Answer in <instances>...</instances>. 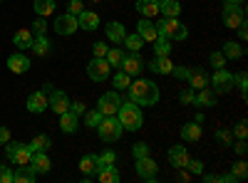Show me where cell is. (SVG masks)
I'll return each mask as SVG.
<instances>
[{"instance_id": "cell-1", "label": "cell", "mask_w": 248, "mask_h": 183, "mask_svg": "<svg viewBox=\"0 0 248 183\" xmlns=\"http://www.w3.org/2000/svg\"><path fill=\"white\" fill-rule=\"evenodd\" d=\"M129 99L139 107H154L159 101V87L152 82V79H137L129 87Z\"/></svg>"}, {"instance_id": "cell-2", "label": "cell", "mask_w": 248, "mask_h": 183, "mask_svg": "<svg viewBox=\"0 0 248 183\" xmlns=\"http://www.w3.org/2000/svg\"><path fill=\"white\" fill-rule=\"evenodd\" d=\"M114 116L119 119L122 129H127V131H139V129H141V124H144L141 109H139V104H134V101H127V104L122 101Z\"/></svg>"}, {"instance_id": "cell-3", "label": "cell", "mask_w": 248, "mask_h": 183, "mask_svg": "<svg viewBox=\"0 0 248 183\" xmlns=\"http://www.w3.org/2000/svg\"><path fill=\"white\" fill-rule=\"evenodd\" d=\"M159 35L161 37H167V40H186L189 37V30H186L176 17H164L161 23L156 25Z\"/></svg>"}, {"instance_id": "cell-4", "label": "cell", "mask_w": 248, "mask_h": 183, "mask_svg": "<svg viewBox=\"0 0 248 183\" xmlns=\"http://www.w3.org/2000/svg\"><path fill=\"white\" fill-rule=\"evenodd\" d=\"M122 124H119V119H114V116H105L99 121V127H97V134H99V139L105 141V144H112V141H117L119 136H122Z\"/></svg>"}, {"instance_id": "cell-5", "label": "cell", "mask_w": 248, "mask_h": 183, "mask_svg": "<svg viewBox=\"0 0 248 183\" xmlns=\"http://www.w3.org/2000/svg\"><path fill=\"white\" fill-rule=\"evenodd\" d=\"M5 156L13 161L15 166H23V164H30V146L28 144H20V141H8L5 144Z\"/></svg>"}, {"instance_id": "cell-6", "label": "cell", "mask_w": 248, "mask_h": 183, "mask_svg": "<svg viewBox=\"0 0 248 183\" xmlns=\"http://www.w3.org/2000/svg\"><path fill=\"white\" fill-rule=\"evenodd\" d=\"M209 84H214V92H216V94H229V92L233 89V84H236V77L221 67V70L214 72V77L209 79Z\"/></svg>"}, {"instance_id": "cell-7", "label": "cell", "mask_w": 248, "mask_h": 183, "mask_svg": "<svg viewBox=\"0 0 248 183\" xmlns=\"http://www.w3.org/2000/svg\"><path fill=\"white\" fill-rule=\"evenodd\" d=\"M221 17H223V25H226V28L236 30L241 23H246V10H243V5H231V3H226Z\"/></svg>"}, {"instance_id": "cell-8", "label": "cell", "mask_w": 248, "mask_h": 183, "mask_svg": "<svg viewBox=\"0 0 248 183\" xmlns=\"http://www.w3.org/2000/svg\"><path fill=\"white\" fill-rule=\"evenodd\" d=\"M186 79H189V87H191L194 92H199V89H206V87H211V84H209L211 74L206 72L203 67H186Z\"/></svg>"}, {"instance_id": "cell-9", "label": "cell", "mask_w": 248, "mask_h": 183, "mask_svg": "<svg viewBox=\"0 0 248 183\" xmlns=\"http://www.w3.org/2000/svg\"><path fill=\"white\" fill-rule=\"evenodd\" d=\"M87 74H90V79H94V82H105V79L109 77V62L105 57H92V62L87 65Z\"/></svg>"}, {"instance_id": "cell-10", "label": "cell", "mask_w": 248, "mask_h": 183, "mask_svg": "<svg viewBox=\"0 0 248 183\" xmlns=\"http://www.w3.org/2000/svg\"><path fill=\"white\" fill-rule=\"evenodd\" d=\"M119 104H122V99H119V94L117 92H105L99 97V104H97V109L105 114V116H114L117 114V109H119Z\"/></svg>"}, {"instance_id": "cell-11", "label": "cell", "mask_w": 248, "mask_h": 183, "mask_svg": "<svg viewBox=\"0 0 248 183\" xmlns=\"http://www.w3.org/2000/svg\"><path fill=\"white\" fill-rule=\"evenodd\" d=\"M47 109H52L57 116L62 114V112H67L70 109V97L65 94V92H50L47 94Z\"/></svg>"}, {"instance_id": "cell-12", "label": "cell", "mask_w": 248, "mask_h": 183, "mask_svg": "<svg viewBox=\"0 0 248 183\" xmlns=\"http://www.w3.org/2000/svg\"><path fill=\"white\" fill-rule=\"evenodd\" d=\"M79 25H77V17L75 15H60V17H55V32L57 35H75V30H77Z\"/></svg>"}, {"instance_id": "cell-13", "label": "cell", "mask_w": 248, "mask_h": 183, "mask_svg": "<svg viewBox=\"0 0 248 183\" xmlns=\"http://www.w3.org/2000/svg\"><path fill=\"white\" fill-rule=\"evenodd\" d=\"M137 173H139L141 181H156L159 169H156V164L149 156H144V158H137Z\"/></svg>"}, {"instance_id": "cell-14", "label": "cell", "mask_w": 248, "mask_h": 183, "mask_svg": "<svg viewBox=\"0 0 248 183\" xmlns=\"http://www.w3.org/2000/svg\"><path fill=\"white\" fill-rule=\"evenodd\" d=\"M8 70H10L13 74H25V72L30 70V59H28L23 52H13V55L8 57Z\"/></svg>"}, {"instance_id": "cell-15", "label": "cell", "mask_w": 248, "mask_h": 183, "mask_svg": "<svg viewBox=\"0 0 248 183\" xmlns=\"http://www.w3.org/2000/svg\"><path fill=\"white\" fill-rule=\"evenodd\" d=\"M30 166L35 169V173H50L52 164H50V158H47V151H32L30 156Z\"/></svg>"}, {"instance_id": "cell-16", "label": "cell", "mask_w": 248, "mask_h": 183, "mask_svg": "<svg viewBox=\"0 0 248 183\" xmlns=\"http://www.w3.org/2000/svg\"><path fill=\"white\" fill-rule=\"evenodd\" d=\"M189 151H186V146H171L169 149V161L174 169H186V164H189Z\"/></svg>"}, {"instance_id": "cell-17", "label": "cell", "mask_w": 248, "mask_h": 183, "mask_svg": "<svg viewBox=\"0 0 248 183\" xmlns=\"http://www.w3.org/2000/svg\"><path fill=\"white\" fill-rule=\"evenodd\" d=\"M122 70L127 72L129 77H132V74H139V72L144 70V59L139 57V52H132L129 57H124V59H122Z\"/></svg>"}, {"instance_id": "cell-18", "label": "cell", "mask_w": 248, "mask_h": 183, "mask_svg": "<svg viewBox=\"0 0 248 183\" xmlns=\"http://www.w3.org/2000/svg\"><path fill=\"white\" fill-rule=\"evenodd\" d=\"M137 32L144 37V42H154V40L159 37V30L154 25V20H149V17H144L141 23L137 25Z\"/></svg>"}, {"instance_id": "cell-19", "label": "cell", "mask_w": 248, "mask_h": 183, "mask_svg": "<svg viewBox=\"0 0 248 183\" xmlns=\"http://www.w3.org/2000/svg\"><path fill=\"white\" fill-rule=\"evenodd\" d=\"M28 109L35 112V114L45 112V109H47V94H45L43 89H40V92H32V94L28 97Z\"/></svg>"}, {"instance_id": "cell-20", "label": "cell", "mask_w": 248, "mask_h": 183, "mask_svg": "<svg viewBox=\"0 0 248 183\" xmlns=\"http://www.w3.org/2000/svg\"><path fill=\"white\" fill-rule=\"evenodd\" d=\"M149 70H152L154 74H171L174 65H171V59H169V57L156 55V57L152 59V62H149Z\"/></svg>"}, {"instance_id": "cell-21", "label": "cell", "mask_w": 248, "mask_h": 183, "mask_svg": "<svg viewBox=\"0 0 248 183\" xmlns=\"http://www.w3.org/2000/svg\"><path fill=\"white\" fill-rule=\"evenodd\" d=\"M77 25H79L82 30H97V25H99V15L92 13V10H82V13L77 15Z\"/></svg>"}, {"instance_id": "cell-22", "label": "cell", "mask_w": 248, "mask_h": 183, "mask_svg": "<svg viewBox=\"0 0 248 183\" xmlns=\"http://www.w3.org/2000/svg\"><path fill=\"white\" fill-rule=\"evenodd\" d=\"M35 178H37V173H35V169H32L30 164L17 166L15 173H13V183H32Z\"/></svg>"}, {"instance_id": "cell-23", "label": "cell", "mask_w": 248, "mask_h": 183, "mask_svg": "<svg viewBox=\"0 0 248 183\" xmlns=\"http://www.w3.org/2000/svg\"><path fill=\"white\" fill-rule=\"evenodd\" d=\"M92 176H94L97 181H102V183H117V181H119V171H117L114 166H102V169H97Z\"/></svg>"}, {"instance_id": "cell-24", "label": "cell", "mask_w": 248, "mask_h": 183, "mask_svg": "<svg viewBox=\"0 0 248 183\" xmlns=\"http://www.w3.org/2000/svg\"><path fill=\"white\" fill-rule=\"evenodd\" d=\"M105 32H107V37L112 40L114 45H117V42H122V40L127 37V30H124V25H122V23H114V20H112V23H107Z\"/></svg>"}, {"instance_id": "cell-25", "label": "cell", "mask_w": 248, "mask_h": 183, "mask_svg": "<svg viewBox=\"0 0 248 183\" xmlns=\"http://www.w3.org/2000/svg\"><path fill=\"white\" fill-rule=\"evenodd\" d=\"M13 45H15L17 50H30V47H32V32H30V30H17V32L13 35Z\"/></svg>"}, {"instance_id": "cell-26", "label": "cell", "mask_w": 248, "mask_h": 183, "mask_svg": "<svg viewBox=\"0 0 248 183\" xmlns=\"http://www.w3.org/2000/svg\"><path fill=\"white\" fill-rule=\"evenodd\" d=\"M60 129L65 131V134H75V131H77V116H75L70 109L60 114Z\"/></svg>"}, {"instance_id": "cell-27", "label": "cell", "mask_w": 248, "mask_h": 183, "mask_svg": "<svg viewBox=\"0 0 248 183\" xmlns=\"http://www.w3.org/2000/svg\"><path fill=\"white\" fill-rule=\"evenodd\" d=\"M196 107H216V92H211L209 87L206 89H199L196 99H194Z\"/></svg>"}, {"instance_id": "cell-28", "label": "cell", "mask_w": 248, "mask_h": 183, "mask_svg": "<svg viewBox=\"0 0 248 183\" xmlns=\"http://www.w3.org/2000/svg\"><path fill=\"white\" fill-rule=\"evenodd\" d=\"M159 3V13H164V17H176L181 13V5L176 0H156Z\"/></svg>"}, {"instance_id": "cell-29", "label": "cell", "mask_w": 248, "mask_h": 183, "mask_svg": "<svg viewBox=\"0 0 248 183\" xmlns=\"http://www.w3.org/2000/svg\"><path fill=\"white\" fill-rule=\"evenodd\" d=\"M137 10L144 17H154L159 13V3H156V0H137Z\"/></svg>"}, {"instance_id": "cell-30", "label": "cell", "mask_w": 248, "mask_h": 183, "mask_svg": "<svg viewBox=\"0 0 248 183\" xmlns=\"http://www.w3.org/2000/svg\"><path fill=\"white\" fill-rule=\"evenodd\" d=\"M181 139H184V141H199V139H201V124H199V121L186 124V127L181 129Z\"/></svg>"}, {"instance_id": "cell-31", "label": "cell", "mask_w": 248, "mask_h": 183, "mask_svg": "<svg viewBox=\"0 0 248 183\" xmlns=\"http://www.w3.org/2000/svg\"><path fill=\"white\" fill-rule=\"evenodd\" d=\"M28 146H30V151H47V149L52 146V141H50V136H47V134H37Z\"/></svg>"}, {"instance_id": "cell-32", "label": "cell", "mask_w": 248, "mask_h": 183, "mask_svg": "<svg viewBox=\"0 0 248 183\" xmlns=\"http://www.w3.org/2000/svg\"><path fill=\"white\" fill-rule=\"evenodd\" d=\"M243 55H246V50H243V45H238V42H226V45H223V57L241 59Z\"/></svg>"}, {"instance_id": "cell-33", "label": "cell", "mask_w": 248, "mask_h": 183, "mask_svg": "<svg viewBox=\"0 0 248 183\" xmlns=\"http://www.w3.org/2000/svg\"><path fill=\"white\" fill-rule=\"evenodd\" d=\"M35 55H40V57H45L47 52H50V42H47V37L45 35H37L35 40H32V47H30Z\"/></svg>"}, {"instance_id": "cell-34", "label": "cell", "mask_w": 248, "mask_h": 183, "mask_svg": "<svg viewBox=\"0 0 248 183\" xmlns=\"http://www.w3.org/2000/svg\"><path fill=\"white\" fill-rule=\"evenodd\" d=\"M154 52L156 55H164V57H169V52H171V40H167V37H156L154 40Z\"/></svg>"}, {"instance_id": "cell-35", "label": "cell", "mask_w": 248, "mask_h": 183, "mask_svg": "<svg viewBox=\"0 0 248 183\" xmlns=\"http://www.w3.org/2000/svg\"><path fill=\"white\" fill-rule=\"evenodd\" d=\"M55 10V0H35V13L40 17H47Z\"/></svg>"}, {"instance_id": "cell-36", "label": "cell", "mask_w": 248, "mask_h": 183, "mask_svg": "<svg viewBox=\"0 0 248 183\" xmlns=\"http://www.w3.org/2000/svg\"><path fill=\"white\" fill-rule=\"evenodd\" d=\"M122 42L127 45L132 52H139V50H141V45H144V37H141L139 32H134V35H127V37L122 40Z\"/></svg>"}, {"instance_id": "cell-37", "label": "cell", "mask_w": 248, "mask_h": 183, "mask_svg": "<svg viewBox=\"0 0 248 183\" xmlns=\"http://www.w3.org/2000/svg\"><path fill=\"white\" fill-rule=\"evenodd\" d=\"M105 59L109 62V67H119V65H122V59H124V52H122L119 47H109L107 55H105Z\"/></svg>"}, {"instance_id": "cell-38", "label": "cell", "mask_w": 248, "mask_h": 183, "mask_svg": "<svg viewBox=\"0 0 248 183\" xmlns=\"http://www.w3.org/2000/svg\"><path fill=\"white\" fill-rule=\"evenodd\" d=\"M79 169L85 171V173H94V169H97V156H94V154L82 156V161H79Z\"/></svg>"}, {"instance_id": "cell-39", "label": "cell", "mask_w": 248, "mask_h": 183, "mask_svg": "<svg viewBox=\"0 0 248 183\" xmlns=\"http://www.w3.org/2000/svg\"><path fill=\"white\" fill-rule=\"evenodd\" d=\"M246 176H248V164H246V161H238V164H233L231 178H233V181H246Z\"/></svg>"}, {"instance_id": "cell-40", "label": "cell", "mask_w": 248, "mask_h": 183, "mask_svg": "<svg viewBox=\"0 0 248 183\" xmlns=\"http://www.w3.org/2000/svg\"><path fill=\"white\" fill-rule=\"evenodd\" d=\"M114 161H117V154L107 149L105 154L97 156V169H102V166H114ZM97 169H94V171H97Z\"/></svg>"}, {"instance_id": "cell-41", "label": "cell", "mask_w": 248, "mask_h": 183, "mask_svg": "<svg viewBox=\"0 0 248 183\" xmlns=\"http://www.w3.org/2000/svg\"><path fill=\"white\" fill-rule=\"evenodd\" d=\"M102 119H105V114H102L99 109H92V112H85V121H87V127H90V129H97Z\"/></svg>"}, {"instance_id": "cell-42", "label": "cell", "mask_w": 248, "mask_h": 183, "mask_svg": "<svg viewBox=\"0 0 248 183\" xmlns=\"http://www.w3.org/2000/svg\"><path fill=\"white\" fill-rule=\"evenodd\" d=\"M129 84H132V77H129L127 72H124V70L114 74V87H117V89H127Z\"/></svg>"}, {"instance_id": "cell-43", "label": "cell", "mask_w": 248, "mask_h": 183, "mask_svg": "<svg viewBox=\"0 0 248 183\" xmlns=\"http://www.w3.org/2000/svg\"><path fill=\"white\" fill-rule=\"evenodd\" d=\"M132 154H134V158H144V156H149V146L144 141H139V144L132 146Z\"/></svg>"}, {"instance_id": "cell-44", "label": "cell", "mask_w": 248, "mask_h": 183, "mask_svg": "<svg viewBox=\"0 0 248 183\" xmlns=\"http://www.w3.org/2000/svg\"><path fill=\"white\" fill-rule=\"evenodd\" d=\"M179 99H181V104H194L196 94H194V89H191V87H186V89L179 94Z\"/></svg>"}, {"instance_id": "cell-45", "label": "cell", "mask_w": 248, "mask_h": 183, "mask_svg": "<svg viewBox=\"0 0 248 183\" xmlns=\"http://www.w3.org/2000/svg\"><path fill=\"white\" fill-rule=\"evenodd\" d=\"M209 62L216 67V70H221L223 65H226V57H223V52H211V57H209Z\"/></svg>"}, {"instance_id": "cell-46", "label": "cell", "mask_w": 248, "mask_h": 183, "mask_svg": "<svg viewBox=\"0 0 248 183\" xmlns=\"http://www.w3.org/2000/svg\"><path fill=\"white\" fill-rule=\"evenodd\" d=\"M236 84H238V89H241V94L246 97V92H248V77H246V72H241V74L236 77Z\"/></svg>"}, {"instance_id": "cell-47", "label": "cell", "mask_w": 248, "mask_h": 183, "mask_svg": "<svg viewBox=\"0 0 248 183\" xmlns=\"http://www.w3.org/2000/svg\"><path fill=\"white\" fill-rule=\"evenodd\" d=\"M233 134H236L238 139H246V136H248V124H246V121H238V124L233 127Z\"/></svg>"}, {"instance_id": "cell-48", "label": "cell", "mask_w": 248, "mask_h": 183, "mask_svg": "<svg viewBox=\"0 0 248 183\" xmlns=\"http://www.w3.org/2000/svg\"><path fill=\"white\" fill-rule=\"evenodd\" d=\"M0 183H13V171L0 164Z\"/></svg>"}, {"instance_id": "cell-49", "label": "cell", "mask_w": 248, "mask_h": 183, "mask_svg": "<svg viewBox=\"0 0 248 183\" xmlns=\"http://www.w3.org/2000/svg\"><path fill=\"white\" fill-rule=\"evenodd\" d=\"M186 169H189L191 173H196V176H201V173H203V164H201V161H191V158H189Z\"/></svg>"}, {"instance_id": "cell-50", "label": "cell", "mask_w": 248, "mask_h": 183, "mask_svg": "<svg viewBox=\"0 0 248 183\" xmlns=\"http://www.w3.org/2000/svg\"><path fill=\"white\" fill-rule=\"evenodd\" d=\"M107 50H109V47H107L105 42H94V45H92V55H94V57H105Z\"/></svg>"}, {"instance_id": "cell-51", "label": "cell", "mask_w": 248, "mask_h": 183, "mask_svg": "<svg viewBox=\"0 0 248 183\" xmlns=\"http://www.w3.org/2000/svg\"><path fill=\"white\" fill-rule=\"evenodd\" d=\"M32 28H35V35H45V32H47V23H45L43 17H37Z\"/></svg>"}, {"instance_id": "cell-52", "label": "cell", "mask_w": 248, "mask_h": 183, "mask_svg": "<svg viewBox=\"0 0 248 183\" xmlns=\"http://www.w3.org/2000/svg\"><path fill=\"white\" fill-rule=\"evenodd\" d=\"M216 139L221 141L223 146H231V144H233V139H231V134H229V131H216Z\"/></svg>"}, {"instance_id": "cell-53", "label": "cell", "mask_w": 248, "mask_h": 183, "mask_svg": "<svg viewBox=\"0 0 248 183\" xmlns=\"http://www.w3.org/2000/svg\"><path fill=\"white\" fill-rule=\"evenodd\" d=\"M82 10H85V5H82L79 0H70V15H75V17H77Z\"/></svg>"}, {"instance_id": "cell-54", "label": "cell", "mask_w": 248, "mask_h": 183, "mask_svg": "<svg viewBox=\"0 0 248 183\" xmlns=\"http://www.w3.org/2000/svg\"><path fill=\"white\" fill-rule=\"evenodd\" d=\"M70 112H72L75 116L85 114V101H72V104H70Z\"/></svg>"}, {"instance_id": "cell-55", "label": "cell", "mask_w": 248, "mask_h": 183, "mask_svg": "<svg viewBox=\"0 0 248 183\" xmlns=\"http://www.w3.org/2000/svg\"><path fill=\"white\" fill-rule=\"evenodd\" d=\"M233 149H236V154H241V156H246V151H248V146H246V139H241V141H238V144H236Z\"/></svg>"}, {"instance_id": "cell-56", "label": "cell", "mask_w": 248, "mask_h": 183, "mask_svg": "<svg viewBox=\"0 0 248 183\" xmlns=\"http://www.w3.org/2000/svg\"><path fill=\"white\" fill-rule=\"evenodd\" d=\"M8 141H10V131L5 127H0V144H8Z\"/></svg>"}, {"instance_id": "cell-57", "label": "cell", "mask_w": 248, "mask_h": 183, "mask_svg": "<svg viewBox=\"0 0 248 183\" xmlns=\"http://www.w3.org/2000/svg\"><path fill=\"white\" fill-rule=\"evenodd\" d=\"M203 181H206V183H221V176H216V173H206Z\"/></svg>"}, {"instance_id": "cell-58", "label": "cell", "mask_w": 248, "mask_h": 183, "mask_svg": "<svg viewBox=\"0 0 248 183\" xmlns=\"http://www.w3.org/2000/svg\"><path fill=\"white\" fill-rule=\"evenodd\" d=\"M236 30H238V37H241V40H246V37H248V30H246V23H241V25H238Z\"/></svg>"}, {"instance_id": "cell-59", "label": "cell", "mask_w": 248, "mask_h": 183, "mask_svg": "<svg viewBox=\"0 0 248 183\" xmlns=\"http://www.w3.org/2000/svg\"><path fill=\"white\" fill-rule=\"evenodd\" d=\"M226 3H231V5H243V0H226Z\"/></svg>"}]
</instances>
